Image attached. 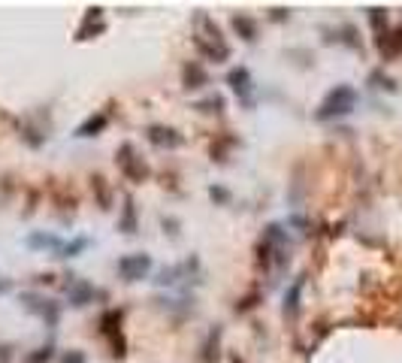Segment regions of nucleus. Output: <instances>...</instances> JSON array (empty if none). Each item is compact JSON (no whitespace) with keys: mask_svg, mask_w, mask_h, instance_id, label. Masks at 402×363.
<instances>
[{"mask_svg":"<svg viewBox=\"0 0 402 363\" xmlns=\"http://www.w3.org/2000/svg\"><path fill=\"white\" fill-rule=\"evenodd\" d=\"M61 363H85V354H82V351H70Z\"/></svg>","mask_w":402,"mask_h":363,"instance_id":"nucleus-16","label":"nucleus"},{"mask_svg":"<svg viewBox=\"0 0 402 363\" xmlns=\"http://www.w3.org/2000/svg\"><path fill=\"white\" fill-rule=\"evenodd\" d=\"M233 28L239 30L245 43H254V39H257V21L248 19V15H233Z\"/></svg>","mask_w":402,"mask_h":363,"instance_id":"nucleus-8","label":"nucleus"},{"mask_svg":"<svg viewBox=\"0 0 402 363\" xmlns=\"http://www.w3.org/2000/svg\"><path fill=\"white\" fill-rule=\"evenodd\" d=\"M67 296H70L73 306H88L91 296H94V287H91L88 282H70V287H67Z\"/></svg>","mask_w":402,"mask_h":363,"instance_id":"nucleus-6","label":"nucleus"},{"mask_svg":"<svg viewBox=\"0 0 402 363\" xmlns=\"http://www.w3.org/2000/svg\"><path fill=\"white\" fill-rule=\"evenodd\" d=\"M43 360H52V345L37 348V354H30V357H28V363H43Z\"/></svg>","mask_w":402,"mask_h":363,"instance_id":"nucleus-15","label":"nucleus"},{"mask_svg":"<svg viewBox=\"0 0 402 363\" xmlns=\"http://www.w3.org/2000/svg\"><path fill=\"white\" fill-rule=\"evenodd\" d=\"M124 233H137V218H133V203L128 200V206H124V221H121Z\"/></svg>","mask_w":402,"mask_h":363,"instance_id":"nucleus-12","label":"nucleus"},{"mask_svg":"<svg viewBox=\"0 0 402 363\" xmlns=\"http://www.w3.org/2000/svg\"><path fill=\"white\" fill-rule=\"evenodd\" d=\"M351 106H354V91H351L348 85H339L336 91L326 94V100L321 103V109H317V118H333V115L348 112Z\"/></svg>","mask_w":402,"mask_h":363,"instance_id":"nucleus-1","label":"nucleus"},{"mask_svg":"<svg viewBox=\"0 0 402 363\" xmlns=\"http://www.w3.org/2000/svg\"><path fill=\"white\" fill-rule=\"evenodd\" d=\"M227 82H230V88L236 91V97H239V100L245 103V106H251V94H254V85H251V73H248L245 67L230 70Z\"/></svg>","mask_w":402,"mask_h":363,"instance_id":"nucleus-4","label":"nucleus"},{"mask_svg":"<svg viewBox=\"0 0 402 363\" xmlns=\"http://www.w3.org/2000/svg\"><path fill=\"white\" fill-rule=\"evenodd\" d=\"M106 121H109V118H106V115H103V112H100V115H97V118H88V121H85V125H82V127L76 130V136H94V134H100V130H103V127H106Z\"/></svg>","mask_w":402,"mask_h":363,"instance_id":"nucleus-11","label":"nucleus"},{"mask_svg":"<svg viewBox=\"0 0 402 363\" xmlns=\"http://www.w3.org/2000/svg\"><path fill=\"white\" fill-rule=\"evenodd\" d=\"M148 269H152V258L148 254H124V258L119 260V276L124 278V282H139V278L148 276Z\"/></svg>","mask_w":402,"mask_h":363,"instance_id":"nucleus-2","label":"nucleus"},{"mask_svg":"<svg viewBox=\"0 0 402 363\" xmlns=\"http://www.w3.org/2000/svg\"><path fill=\"white\" fill-rule=\"evenodd\" d=\"M148 143H155L157 148H179L182 145V136L175 134L173 127L152 125V127H148Z\"/></svg>","mask_w":402,"mask_h":363,"instance_id":"nucleus-5","label":"nucleus"},{"mask_svg":"<svg viewBox=\"0 0 402 363\" xmlns=\"http://www.w3.org/2000/svg\"><path fill=\"white\" fill-rule=\"evenodd\" d=\"M299 291H303V278H297L288 287V294H284V315L288 318H297V312H299Z\"/></svg>","mask_w":402,"mask_h":363,"instance_id":"nucleus-7","label":"nucleus"},{"mask_svg":"<svg viewBox=\"0 0 402 363\" xmlns=\"http://www.w3.org/2000/svg\"><path fill=\"white\" fill-rule=\"evenodd\" d=\"M209 85V73L200 64H188L185 67V88H203Z\"/></svg>","mask_w":402,"mask_h":363,"instance_id":"nucleus-9","label":"nucleus"},{"mask_svg":"<svg viewBox=\"0 0 402 363\" xmlns=\"http://www.w3.org/2000/svg\"><path fill=\"white\" fill-rule=\"evenodd\" d=\"M200 106V109H203V112H221L224 109V100H221V97H209V100H203V103H197Z\"/></svg>","mask_w":402,"mask_h":363,"instance_id":"nucleus-13","label":"nucleus"},{"mask_svg":"<svg viewBox=\"0 0 402 363\" xmlns=\"http://www.w3.org/2000/svg\"><path fill=\"white\" fill-rule=\"evenodd\" d=\"M28 245H33V249H55V251H61L64 249V242L58 236H46V233H33L28 239Z\"/></svg>","mask_w":402,"mask_h":363,"instance_id":"nucleus-10","label":"nucleus"},{"mask_svg":"<svg viewBox=\"0 0 402 363\" xmlns=\"http://www.w3.org/2000/svg\"><path fill=\"white\" fill-rule=\"evenodd\" d=\"M119 163H121V170L128 172V176L133 182H142L148 176V167L142 161H137V154H133V145H121V152H119Z\"/></svg>","mask_w":402,"mask_h":363,"instance_id":"nucleus-3","label":"nucleus"},{"mask_svg":"<svg viewBox=\"0 0 402 363\" xmlns=\"http://www.w3.org/2000/svg\"><path fill=\"white\" fill-rule=\"evenodd\" d=\"M88 245V239H76V242H70V245H64L61 249V258H73L76 251H82Z\"/></svg>","mask_w":402,"mask_h":363,"instance_id":"nucleus-14","label":"nucleus"}]
</instances>
